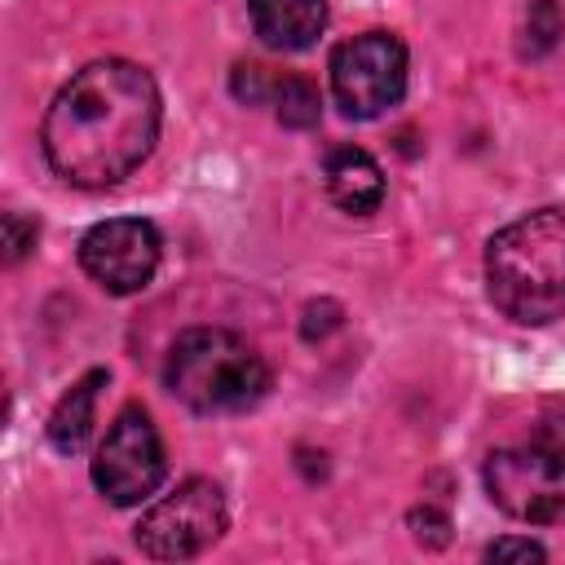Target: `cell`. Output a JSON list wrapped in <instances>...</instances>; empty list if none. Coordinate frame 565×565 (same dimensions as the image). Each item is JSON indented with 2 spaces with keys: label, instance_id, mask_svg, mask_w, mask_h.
Listing matches in <instances>:
<instances>
[{
  "label": "cell",
  "instance_id": "1",
  "mask_svg": "<svg viewBox=\"0 0 565 565\" xmlns=\"http://www.w3.org/2000/svg\"><path fill=\"white\" fill-rule=\"evenodd\" d=\"M159 137V88L146 66L102 57L79 66L44 110L49 168L84 190L124 181Z\"/></svg>",
  "mask_w": 565,
  "mask_h": 565
},
{
  "label": "cell",
  "instance_id": "8",
  "mask_svg": "<svg viewBox=\"0 0 565 565\" xmlns=\"http://www.w3.org/2000/svg\"><path fill=\"white\" fill-rule=\"evenodd\" d=\"M163 243L159 230L141 216H110L97 221L84 238H79V265L84 274L106 287L110 296H132L141 287H150L154 269H159Z\"/></svg>",
  "mask_w": 565,
  "mask_h": 565
},
{
  "label": "cell",
  "instance_id": "9",
  "mask_svg": "<svg viewBox=\"0 0 565 565\" xmlns=\"http://www.w3.org/2000/svg\"><path fill=\"white\" fill-rule=\"evenodd\" d=\"M252 31L278 53L309 49L327 26V0H247Z\"/></svg>",
  "mask_w": 565,
  "mask_h": 565
},
{
  "label": "cell",
  "instance_id": "15",
  "mask_svg": "<svg viewBox=\"0 0 565 565\" xmlns=\"http://www.w3.org/2000/svg\"><path fill=\"white\" fill-rule=\"evenodd\" d=\"M406 525H411V534H415L419 547H446V543H450V516H446L441 508H433V503L411 508Z\"/></svg>",
  "mask_w": 565,
  "mask_h": 565
},
{
  "label": "cell",
  "instance_id": "16",
  "mask_svg": "<svg viewBox=\"0 0 565 565\" xmlns=\"http://www.w3.org/2000/svg\"><path fill=\"white\" fill-rule=\"evenodd\" d=\"M35 238H40V225L35 221H26L22 212H4V260L9 265H18L35 247Z\"/></svg>",
  "mask_w": 565,
  "mask_h": 565
},
{
  "label": "cell",
  "instance_id": "5",
  "mask_svg": "<svg viewBox=\"0 0 565 565\" xmlns=\"http://www.w3.org/2000/svg\"><path fill=\"white\" fill-rule=\"evenodd\" d=\"M225 521H230V508L221 486L207 477H190L172 494H163L154 508L141 512L132 539L150 561H190L225 534Z\"/></svg>",
  "mask_w": 565,
  "mask_h": 565
},
{
  "label": "cell",
  "instance_id": "18",
  "mask_svg": "<svg viewBox=\"0 0 565 565\" xmlns=\"http://www.w3.org/2000/svg\"><path fill=\"white\" fill-rule=\"evenodd\" d=\"M547 552L534 539H494L486 547V561H543Z\"/></svg>",
  "mask_w": 565,
  "mask_h": 565
},
{
  "label": "cell",
  "instance_id": "2",
  "mask_svg": "<svg viewBox=\"0 0 565 565\" xmlns=\"http://www.w3.org/2000/svg\"><path fill=\"white\" fill-rule=\"evenodd\" d=\"M486 296L503 318L521 327H547L565 318V212L561 207H539L503 225L486 243Z\"/></svg>",
  "mask_w": 565,
  "mask_h": 565
},
{
  "label": "cell",
  "instance_id": "4",
  "mask_svg": "<svg viewBox=\"0 0 565 565\" xmlns=\"http://www.w3.org/2000/svg\"><path fill=\"white\" fill-rule=\"evenodd\" d=\"M481 481L499 512L530 525H561L565 521V415H547L525 437L494 446L481 463Z\"/></svg>",
  "mask_w": 565,
  "mask_h": 565
},
{
  "label": "cell",
  "instance_id": "3",
  "mask_svg": "<svg viewBox=\"0 0 565 565\" xmlns=\"http://www.w3.org/2000/svg\"><path fill=\"white\" fill-rule=\"evenodd\" d=\"M163 384L199 415H234L269 393V366L243 335L225 327H190L168 349Z\"/></svg>",
  "mask_w": 565,
  "mask_h": 565
},
{
  "label": "cell",
  "instance_id": "7",
  "mask_svg": "<svg viewBox=\"0 0 565 565\" xmlns=\"http://www.w3.org/2000/svg\"><path fill=\"white\" fill-rule=\"evenodd\" d=\"M331 93L344 115L375 119L406 93V44L393 31H362L331 53Z\"/></svg>",
  "mask_w": 565,
  "mask_h": 565
},
{
  "label": "cell",
  "instance_id": "10",
  "mask_svg": "<svg viewBox=\"0 0 565 565\" xmlns=\"http://www.w3.org/2000/svg\"><path fill=\"white\" fill-rule=\"evenodd\" d=\"M322 181H327L331 203L353 216L375 212L384 199V172L362 146H331L322 159Z\"/></svg>",
  "mask_w": 565,
  "mask_h": 565
},
{
  "label": "cell",
  "instance_id": "6",
  "mask_svg": "<svg viewBox=\"0 0 565 565\" xmlns=\"http://www.w3.org/2000/svg\"><path fill=\"white\" fill-rule=\"evenodd\" d=\"M163 477L168 459L154 419L146 415V406H124L93 455V486L106 494V503L137 508L163 486Z\"/></svg>",
  "mask_w": 565,
  "mask_h": 565
},
{
  "label": "cell",
  "instance_id": "11",
  "mask_svg": "<svg viewBox=\"0 0 565 565\" xmlns=\"http://www.w3.org/2000/svg\"><path fill=\"white\" fill-rule=\"evenodd\" d=\"M102 384H106V371L97 366V371L79 375V380L57 397V406H53V415H49V441H53V450H62V455H79V450H84V441H88V433H93V406H97Z\"/></svg>",
  "mask_w": 565,
  "mask_h": 565
},
{
  "label": "cell",
  "instance_id": "13",
  "mask_svg": "<svg viewBox=\"0 0 565 565\" xmlns=\"http://www.w3.org/2000/svg\"><path fill=\"white\" fill-rule=\"evenodd\" d=\"M565 35V13L556 0H534L530 13H525V26H521V57H543L561 44Z\"/></svg>",
  "mask_w": 565,
  "mask_h": 565
},
{
  "label": "cell",
  "instance_id": "14",
  "mask_svg": "<svg viewBox=\"0 0 565 565\" xmlns=\"http://www.w3.org/2000/svg\"><path fill=\"white\" fill-rule=\"evenodd\" d=\"M278 79H282V75H274V71H269V66H260V62H238L230 84H234V97H238V102L256 106V102H274Z\"/></svg>",
  "mask_w": 565,
  "mask_h": 565
},
{
  "label": "cell",
  "instance_id": "12",
  "mask_svg": "<svg viewBox=\"0 0 565 565\" xmlns=\"http://www.w3.org/2000/svg\"><path fill=\"white\" fill-rule=\"evenodd\" d=\"M274 115L278 124L287 128H313L318 115H322V93L313 79L305 75H282L278 79V93H274Z\"/></svg>",
  "mask_w": 565,
  "mask_h": 565
},
{
  "label": "cell",
  "instance_id": "17",
  "mask_svg": "<svg viewBox=\"0 0 565 565\" xmlns=\"http://www.w3.org/2000/svg\"><path fill=\"white\" fill-rule=\"evenodd\" d=\"M335 327H340V305L322 300V305H309V309H305L300 335H305V340H322V335H327V331H335Z\"/></svg>",
  "mask_w": 565,
  "mask_h": 565
}]
</instances>
